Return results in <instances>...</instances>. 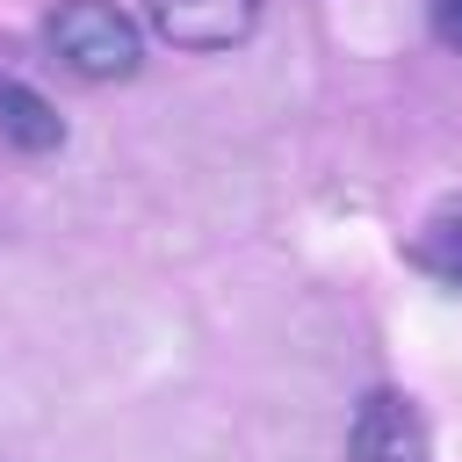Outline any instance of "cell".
Listing matches in <instances>:
<instances>
[{
    "label": "cell",
    "mask_w": 462,
    "mask_h": 462,
    "mask_svg": "<svg viewBox=\"0 0 462 462\" xmlns=\"http://www.w3.org/2000/svg\"><path fill=\"white\" fill-rule=\"evenodd\" d=\"M43 36H51L58 65L79 72V79H130L137 58H144V29L116 0H58Z\"/></svg>",
    "instance_id": "cell-1"
},
{
    "label": "cell",
    "mask_w": 462,
    "mask_h": 462,
    "mask_svg": "<svg viewBox=\"0 0 462 462\" xmlns=\"http://www.w3.org/2000/svg\"><path fill=\"white\" fill-rule=\"evenodd\" d=\"M144 22L173 51H231L253 36L260 0H144Z\"/></svg>",
    "instance_id": "cell-2"
},
{
    "label": "cell",
    "mask_w": 462,
    "mask_h": 462,
    "mask_svg": "<svg viewBox=\"0 0 462 462\" xmlns=\"http://www.w3.org/2000/svg\"><path fill=\"white\" fill-rule=\"evenodd\" d=\"M346 455L354 462H426V419L411 397L397 390H368L354 404V426H346Z\"/></svg>",
    "instance_id": "cell-3"
},
{
    "label": "cell",
    "mask_w": 462,
    "mask_h": 462,
    "mask_svg": "<svg viewBox=\"0 0 462 462\" xmlns=\"http://www.w3.org/2000/svg\"><path fill=\"white\" fill-rule=\"evenodd\" d=\"M0 137H7L14 152H58V144H65V116H58L36 87H22V79L0 72Z\"/></svg>",
    "instance_id": "cell-4"
},
{
    "label": "cell",
    "mask_w": 462,
    "mask_h": 462,
    "mask_svg": "<svg viewBox=\"0 0 462 462\" xmlns=\"http://www.w3.org/2000/svg\"><path fill=\"white\" fill-rule=\"evenodd\" d=\"M411 267L433 274V282H448V289H462V202H440V209L419 224V238H411Z\"/></svg>",
    "instance_id": "cell-5"
},
{
    "label": "cell",
    "mask_w": 462,
    "mask_h": 462,
    "mask_svg": "<svg viewBox=\"0 0 462 462\" xmlns=\"http://www.w3.org/2000/svg\"><path fill=\"white\" fill-rule=\"evenodd\" d=\"M433 36L448 51H462V0H433Z\"/></svg>",
    "instance_id": "cell-6"
}]
</instances>
